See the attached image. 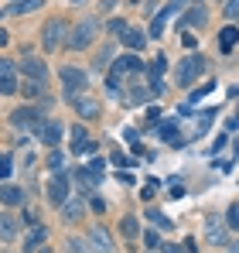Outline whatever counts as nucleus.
Returning <instances> with one entry per match:
<instances>
[{
  "mask_svg": "<svg viewBox=\"0 0 239 253\" xmlns=\"http://www.w3.org/2000/svg\"><path fill=\"white\" fill-rule=\"evenodd\" d=\"M226 226L239 233V202H233V206H229V215H226Z\"/></svg>",
  "mask_w": 239,
  "mask_h": 253,
  "instance_id": "nucleus-34",
  "label": "nucleus"
},
{
  "mask_svg": "<svg viewBox=\"0 0 239 253\" xmlns=\"http://www.w3.org/2000/svg\"><path fill=\"white\" fill-rule=\"evenodd\" d=\"M212 120H215V110H205V113H201L199 120H195V133H205V130H208V126H212Z\"/></svg>",
  "mask_w": 239,
  "mask_h": 253,
  "instance_id": "nucleus-29",
  "label": "nucleus"
},
{
  "mask_svg": "<svg viewBox=\"0 0 239 253\" xmlns=\"http://www.w3.org/2000/svg\"><path fill=\"white\" fill-rule=\"evenodd\" d=\"M38 253H51V250H38Z\"/></svg>",
  "mask_w": 239,
  "mask_h": 253,
  "instance_id": "nucleus-46",
  "label": "nucleus"
},
{
  "mask_svg": "<svg viewBox=\"0 0 239 253\" xmlns=\"http://www.w3.org/2000/svg\"><path fill=\"white\" fill-rule=\"evenodd\" d=\"M38 120H41V113H38V110H35V106H24V110H17V113L10 117V124L17 126V130H24V126L31 130V126L38 124Z\"/></svg>",
  "mask_w": 239,
  "mask_h": 253,
  "instance_id": "nucleus-19",
  "label": "nucleus"
},
{
  "mask_svg": "<svg viewBox=\"0 0 239 253\" xmlns=\"http://www.w3.org/2000/svg\"><path fill=\"white\" fill-rule=\"evenodd\" d=\"M89 151H92L89 133H85L82 126H76V130H72V154H89Z\"/></svg>",
  "mask_w": 239,
  "mask_h": 253,
  "instance_id": "nucleus-20",
  "label": "nucleus"
},
{
  "mask_svg": "<svg viewBox=\"0 0 239 253\" xmlns=\"http://www.w3.org/2000/svg\"><path fill=\"white\" fill-rule=\"evenodd\" d=\"M44 236H48V229H44V226H35V229L28 233V250H38L41 243H44Z\"/></svg>",
  "mask_w": 239,
  "mask_h": 253,
  "instance_id": "nucleus-26",
  "label": "nucleus"
},
{
  "mask_svg": "<svg viewBox=\"0 0 239 253\" xmlns=\"http://www.w3.org/2000/svg\"><path fill=\"white\" fill-rule=\"evenodd\" d=\"M201 69H205V58H201V55H185V58L178 62V69H174V85L188 89V85L201 76Z\"/></svg>",
  "mask_w": 239,
  "mask_h": 253,
  "instance_id": "nucleus-3",
  "label": "nucleus"
},
{
  "mask_svg": "<svg viewBox=\"0 0 239 253\" xmlns=\"http://www.w3.org/2000/svg\"><path fill=\"white\" fill-rule=\"evenodd\" d=\"M10 171H14V161H10L7 154H0V181H7V178H10Z\"/></svg>",
  "mask_w": 239,
  "mask_h": 253,
  "instance_id": "nucleus-36",
  "label": "nucleus"
},
{
  "mask_svg": "<svg viewBox=\"0 0 239 253\" xmlns=\"http://www.w3.org/2000/svg\"><path fill=\"white\" fill-rule=\"evenodd\" d=\"M85 240H89L92 253H117V247H113V236H110V229H106V226H99V222H96V226L89 229V236H85Z\"/></svg>",
  "mask_w": 239,
  "mask_h": 253,
  "instance_id": "nucleus-8",
  "label": "nucleus"
},
{
  "mask_svg": "<svg viewBox=\"0 0 239 253\" xmlns=\"http://www.w3.org/2000/svg\"><path fill=\"white\" fill-rule=\"evenodd\" d=\"M147 219H151L158 229H171V219H167V215H164L160 209H147Z\"/></svg>",
  "mask_w": 239,
  "mask_h": 253,
  "instance_id": "nucleus-28",
  "label": "nucleus"
},
{
  "mask_svg": "<svg viewBox=\"0 0 239 253\" xmlns=\"http://www.w3.org/2000/svg\"><path fill=\"white\" fill-rule=\"evenodd\" d=\"M154 192H158V178H147V181H144V188H140V199H144V202H151V199H154Z\"/></svg>",
  "mask_w": 239,
  "mask_h": 253,
  "instance_id": "nucleus-32",
  "label": "nucleus"
},
{
  "mask_svg": "<svg viewBox=\"0 0 239 253\" xmlns=\"http://www.w3.org/2000/svg\"><path fill=\"white\" fill-rule=\"evenodd\" d=\"M110 35L117 38V42H123L126 48H144L147 44V35L140 31V28H133V24H126V21H110Z\"/></svg>",
  "mask_w": 239,
  "mask_h": 253,
  "instance_id": "nucleus-5",
  "label": "nucleus"
},
{
  "mask_svg": "<svg viewBox=\"0 0 239 253\" xmlns=\"http://www.w3.org/2000/svg\"><path fill=\"white\" fill-rule=\"evenodd\" d=\"M205 21H208L205 7H195V10H188V17H185L178 28H205Z\"/></svg>",
  "mask_w": 239,
  "mask_h": 253,
  "instance_id": "nucleus-24",
  "label": "nucleus"
},
{
  "mask_svg": "<svg viewBox=\"0 0 239 253\" xmlns=\"http://www.w3.org/2000/svg\"><path fill=\"white\" fill-rule=\"evenodd\" d=\"M113 3H117V0H103V10H110V7H113Z\"/></svg>",
  "mask_w": 239,
  "mask_h": 253,
  "instance_id": "nucleus-42",
  "label": "nucleus"
},
{
  "mask_svg": "<svg viewBox=\"0 0 239 253\" xmlns=\"http://www.w3.org/2000/svg\"><path fill=\"white\" fill-rule=\"evenodd\" d=\"M0 202L7 206V209H17V206H24V192L17 188V185H0Z\"/></svg>",
  "mask_w": 239,
  "mask_h": 253,
  "instance_id": "nucleus-18",
  "label": "nucleus"
},
{
  "mask_svg": "<svg viewBox=\"0 0 239 253\" xmlns=\"http://www.w3.org/2000/svg\"><path fill=\"white\" fill-rule=\"evenodd\" d=\"M222 14H226V21H236L239 17V0H226V3H222Z\"/></svg>",
  "mask_w": 239,
  "mask_h": 253,
  "instance_id": "nucleus-35",
  "label": "nucleus"
},
{
  "mask_svg": "<svg viewBox=\"0 0 239 253\" xmlns=\"http://www.w3.org/2000/svg\"><path fill=\"white\" fill-rule=\"evenodd\" d=\"M171 199H181L185 195V185H178V181H171V192H167Z\"/></svg>",
  "mask_w": 239,
  "mask_h": 253,
  "instance_id": "nucleus-40",
  "label": "nucleus"
},
{
  "mask_svg": "<svg viewBox=\"0 0 239 253\" xmlns=\"http://www.w3.org/2000/svg\"><path fill=\"white\" fill-rule=\"evenodd\" d=\"M69 195H72V192H69V174H65V171H55L51 181H48V199L62 209V202H65Z\"/></svg>",
  "mask_w": 239,
  "mask_h": 253,
  "instance_id": "nucleus-10",
  "label": "nucleus"
},
{
  "mask_svg": "<svg viewBox=\"0 0 239 253\" xmlns=\"http://www.w3.org/2000/svg\"><path fill=\"white\" fill-rule=\"evenodd\" d=\"M44 0H14L10 7H7V14H31V10H38Z\"/></svg>",
  "mask_w": 239,
  "mask_h": 253,
  "instance_id": "nucleus-25",
  "label": "nucleus"
},
{
  "mask_svg": "<svg viewBox=\"0 0 239 253\" xmlns=\"http://www.w3.org/2000/svg\"><path fill=\"white\" fill-rule=\"evenodd\" d=\"M58 79H62V92H65L69 103H72L76 96H82L85 85H89V76L82 72L79 65H62V69H58Z\"/></svg>",
  "mask_w": 239,
  "mask_h": 253,
  "instance_id": "nucleus-2",
  "label": "nucleus"
},
{
  "mask_svg": "<svg viewBox=\"0 0 239 253\" xmlns=\"http://www.w3.org/2000/svg\"><path fill=\"white\" fill-rule=\"evenodd\" d=\"M17 229H21V219L7 209L3 215H0V240H3V243H10V240L17 236Z\"/></svg>",
  "mask_w": 239,
  "mask_h": 253,
  "instance_id": "nucleus-16",
  "label": "nucleus"
},
{
  "mask_svg": "<svg viewBox=\"0 0 239 253\" xmlns=\"http://www.w3.org/2000/svg\"><path fill=\"white\" fill-rule=\"evenodd\" d=\"M205 240H208L212 247H226V243H229V226H226V219L208 215V219H205Z\"/></svg>",
  "mask_w": 239,
  "mask_h": 253,
  "instance_id": "nucleus-7",
  "label": "nucleus"
},
{
  "mask_svg": "<svg viewBox=\"0 0 239 253\" xmlns=\"http://www.w3.org/2000/svg\"><path fill=\"white\" fill-rule=\"evenodd\" d=\"M62 42H69V24L58 21V17H51V21L41 28V44H44V51L51 55V51L62 48Z\"/></svg>",
  "mask_w": 239,
  "mask_h": 253,
  "instance_id": "nucleus-4",
  "label": "nucleus"
},
{
  "mask_svg": "<svg viewBox=\"0 0 239 253\" xmlns=\"http://www.w3.org/2000/svg\"><path fill=\"white\" fill-rule=\"evenodd\" d=\"M205 92H212V83H205V85H201V89H195V92H192V99H201Z\"/></svg>",
  "mask_w": 239,
  "mask_h": 253,
  "instance_id": "nucleus-41",
  "label": "nucleus"
},
{
  "mask_svg": "<svg viewBox=\"0 0 239 253\" xmlns=\"http://www.w3.org/2000/svg\"><path fill=\"white\" fill-rule=\"evenodd\" d=\"M21 72L28 76V79H48V65H44V58H38V55H24L21 58Z\"/></svg>",
  "mask_w": 239,
  "mask_h": 253,
  "instance_id": "nucleus-12",
  "label": "nucleus"
},
{
  "mask_svg": "<svg viewBox=\"0 0 239 253\" xmlns=\"http://www.w3.org/2000/svg\"><path fill=\"white\" fill-rule=\"evenodd\" d=\"M236 42H239V28H233V24H226L222 31H219V48L229 55L233 48H236Z\"/></svg>",
  "mask_w": 239,
  "mask_h": 253,
  "instance_id": "nucleus-22",
  "label": "nucleus"
},
{
  "mask_svg": "<svg viewBox=\"0 0 239 253\" xmlns=\"http://www.w3.org/2000/svg\"><path fill=\"white\" fill-rule=\"evenodd\" d=\"M96 35H99V24H96L92 17H85V21H79V24L72 28V35H69V42H65V44H69L72 51H85V48L92 44Z\"/></svg>",
  "mask_w": 239,
  "mask_h": 253,
  "instance_id": "nucleus-6",
  "label": "nucleus"
},
{
  "mask_svg": "<svg viewBox=\"0 0 239 253\" xmlns=\"http://www.w3.org/2000/svg\"><path fill=\"white\" fill-rule=\"evenodd\" d=\"M62 165H65V154L51 147V154H48V168H51V171H62Z\"/></svg>",
  "mask_w": 239,
  "mask_h": 253,
  "instance_id": "nucleus-33",
  "label": "nucleus"
},
{
  "mask_svg": "<svg viewBox=\"0 0 239 253\" xmlns=\"http://www.w3.org/2000/svg\"><path fill=\"white\" fill-rule=\"evenodd\" d=\"M72 106H76L79 120H96V117H99V103H96L92 96H76V99H72Z\"/></svg>",
  "mask_w": 239,
  "mask_h": 253,
  "instance_id": "nucleus-14",
  "label": "nucleus"
},
{
  "mask_svg": "<svg viewBox=\"0 0 239 253\" xmlns=\"http://www.w3.org/2000/svg\"><path fill=\"white\" fill-rule=\"evenodd\" d=\"M160 253H188V250H185V243H181V247H174V243H160Z\"/></svg>",
  "mask_w": 239,
  "mask_h": 253,
  "instance_id": "nucleus-39",
  "label": "nucleus"
},
{
  "mask_svg": "<svg viewBox=\"0 0 239 253\" xmlns=\"http://www.w3.org/2000/svg\"><path fill=\"white\" fill-rule=\"evenodd\" d=\"M229 253H239V243H233V250H229Z\"/></svg>",
  "mask_w": 239,
  "mask_h": 253,
  "instance_id": "nucleus-45",
  "label": "nucleus"
},
{
  "mask_svg": "<svg viewBox=\"0 0 239 253\" xmlns=\"http://www.w3.org/2000/svg\"><path fill=\"white\" fill-rule=\"evenodd\" d=\"M158 133H160V140H167V144H174V147H185V144H188V137H181L178 124H171V120L158 124Z\"/></svg>",
  "mask_w": 239,
  "mask_h": 253,
  "instance_id": "nucleus-17",
  "label": "nucleus"
},
{
  "mask_svg": "<svg viewBox=\"0 0 239 253\" xmlns=\"http://www.w3.org/2000/svg\"><path fill=\"white\" fill-rule=\"evenodd\" d=\"M21 92H24V96H41V92H44V83H41V79H28V83L21 85Z\"/></svg>",
  "mask_w": 239,
  "mask_h": 253,
  "instance_id": "nucleus-30",
  "label": "nucleus"
},
{
  "mask_svg": "<svg viewBox=\"0 0 239 253\" xmlns=\"http://www.w3.org/2000/svg\"><path fill=\"white\" fill-rule=\"evenodd\" d=\"M164 65H167V62H164L160 55L154 58V65H151V92H154V96H160V92H164V79H160Z\"/></svg>",
  "mask_w": 239,
  "mask_h": 253,
  "instance_id": "nucleus-21",
  "label": "nucleus"
},
{
  "mask_svg": "<svg viewBox=\"0 0 239 253\" xmlns=\"http://www.w3.org/2000/svg\"><path fill=\"white\" fill-rule=\"evenodd\" d=\"M17 69L10 58H0V92H17Z\"/></svg>",
  "mask_w": 239,
  "mask_h": 253,
  "instance_id": "nucleus-13",
  "label": "nucleus"
},
{
  "mask_svg": "<svg viewBox=\"0 0 239 253\" xmlns=\"http://www.w3.org/2000/svg\"><path fill=\"white\" fill-rule=\"evenodd\" d=\"M65 253H92V247H89V240H69Z\"/></svg>",
  "mask_w": 239,
  "mask_h": 253,
  "instance_id": "nucleus-31",
  "label": "nucleus"
},
{
  "mask_svg": "<svg viewBox=\"0 0 239 253\" xmlns=\"http://www.w3.org/2000/svg\"><path fill=\"white\" fill-rule=\"evenodd\" d=\"M3 14H7V10H0V17H3Z\"/></svg>",
  "mask_w": 239,
  "mask_h": 253,
  "instance_id": "nucleus-47",
  "label": "nucleus"
},
{
  "mask_svg": "<svg viewBox=\"0 0 239 253\" xmlns=\"http://www.w3.org/2000/svg\"><path fill=\"white\" fill-rule=\"evenodd\" d=\"M178 10H181V7H178L174 0H167V3L160 7L158 14H154V21H151V38H160V35H164V28H167V21H171V17H174Z\"/></svg>",
  "mask_w": 239,
  "mask_h": 253,
  "instance_id": "nucleus-11",
  "label": "nucleus"
},
{
  "mask_svg": "<svg viewBox=\"0 0 239 253\" xmlns=\"http://www.w3.org/2000/svg\"><path fill=\"white\" fill-rule=\"evenodd\" d=\"M82 212H85V202H82V195H69V199L62 202V215H65V222H79Z\"/></svg>",
  "mask_w": 239,
  "mask_h": 253,
  "instance_id": "nucleus-15",
  "label": "nucleus"
},
{
  "mask_svg": "<svg viewBox=\"0 0 239 253\" xmlns=\"http://www.w3.org/2000/svg\"><path fill=\"white\" fill-rule=\"evenodd\" d=\"M103 168H106L103 158H92L89 165H82V168H79V181L85 185V192H92V188L103 181Z\"/></svg>",
  "mask_w": 239,
  "mask_h": 253,
  "instance_id": "nucleus-9",
  "label": "nucleus"
},
{
  "mask_svg": "<svg viewBox=\"0 0 239 253\" xmlns=\"http://www.w3.org/2000/svg\"><path fill=\"white\" fill-rule=\"evenodd\" d=\"M110 161H113V165H120V168H130V165H133V161H130L126 154H120V151H113V158H110Z\"/></svg>",
  "mask_w": 239,
  "mask_h": 253,
  "instance_id": "nucleus-38",
  "label": "nucleus"
},
{
  "mask_svg": "<svg viewBox=\"0 0 239 253\" xmlns=\"http://www.w3.org/2000/svg\"><path fill=\"white\" fill-rule=\"evenodd\" d=\"M110 55H113V48H103L99 58H96V69H106V65H110Z\"/></svg>",
  "mask_w": 239,
  "mask_h": 253,
  "instance_id": "nucleus-37",
  "label": "nucleus"
},
{
  "mask_svg": "<svg viewBox=\"0 0 239 253\" xmlns=\"http://www.w3.org/2000/svg\"><path fill=\"white\" fill-rule=\"evenodd\" d=\"M62 133H65V126H62V124H55V120H48L44 133H41V140H44L48 147H58V144H62Z\"/></svg>",
  "mask_w": 239,
  "mask_h": 253,
  "instance_id": "nucleus-23",
  "label": "nucleus"
},
{
  "mask_svg": "<svg viewBox=\"0 0 239 253\" xmlns=\"http://www.w3.org/2000/svg\"><path fill=\"white\" fill-rule=\"evenodd\" d=\"M0 44H7V31L3 28H0Z\"/></svg>",
  "mask_w": 239,
  "mask_h": 253,
  "instance_id": "nucleus-43",
  "label": "nucleus"
},
{
  "mask_svg": "<svg viewBox=\"0 0 239 253\" xmlns=\"http://www.w3.org/2000/svg\"><path fill=\"white\" fill-rule=\"evenodd\" d=\"M137 72H144V62L137 55H120V62L113 65V72H110V96H120L123 92V83L130 76H137Z\"/></svg>",
  "mask_w": 239,
  "mask_h": 253,
  "instance_id": "nucleus-1",
  "label": "nucleus"
},
{
  "mask_svg": "<svg viewBox=\"0 0 239 253\" xmlns=\"http://www.w3.org/2000/svg\"><path fill=\"white\" fill-rule=\"evenodd\" d=\"M120 233H123V236H126V240H133V236H137V233H140V222H137V219H133V215H126V219H123V222H120Z\"/></svg>",
  "mask_w": 239,
  "mask_h": 253,
  "instance_id": "nucleus-27",
  "label": "nucleus"
},
{
  "mask_svg": "<svg viewBox=\"0 0 239 253\" xmlns=\"http://www.w3.org/2000/svg\"><path fill=\"white\" fill-rule=\"evenodd\" d=\"M174 3H178V7H188V0H174Z\"/></svg>",
  "mask_w": 239,
  "mask_h": 253,
  "instance_id": "nucleus-44",
  "label": "nucleus"
}]
</instances>
